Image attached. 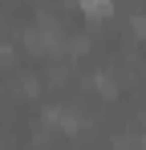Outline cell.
Instances as JSON below:
<instances>
[{
    "label": "cell",
    "instance_id": "1",
    "mask_svg": "<svg viewBox=\"0 0 146 150\" xmlns=\"http://www.w3.org/2000/svg\"><path fill=\"white\" fill-rule=\"evenodd\" d=\"M77 4H81V8H85L89 16H101V12L110 8V0H77Z\"/></svg>",
    "mask_w": 146,
    "mask_h": 150
}]
</instances>
